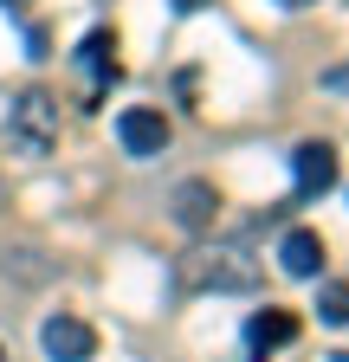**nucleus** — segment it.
Returning a JSON list of instances; mask_svg holds the SVG:
<instances>
[{"label":"nucleus","instance_id":"nucleus-1","mask_svg":"<svg viewBox=\"0 0 349 362\" xmlns=\"http://www.w3.org/2000/svg\"><path fill=\"white\" fill-rule=\"evenodd\" d=\"M259 279H266V259H259L246 240H207V246L174 259V285L194 291V298H207V291L239 298V291H259Z\"/></svg>","mask_w":349,"mask_h":362},{"label":"nucleus","instance_id":"nucleus-2","mask_svg":"<svg viewBox=\"0 0 349 362\" xmlns=\"http://www.w3.org/2000/svg\"><path fill=\"white\" fill-rule=\"evenodd\" d=\"M7 149L13 156H52L59 149V98L52 90H20L7 110Z\"/></svg>","mask_w":349,"mask_h":362},{"label":"nucleus","instance_id":"nucleus-3","mask_svg":"<svg viewBox=\"0 0 349 362\" xmlns=\"http://www.w3.org/2000/svg\"><path fill=\"white\" fill-rule=\"evenodd\" d=\"M39 349L52 362H91L97 356V330L84 324V317H71V310H52L46 324H39Z\"/></svg>","mask_w":349,"mask_h":362},{"label":"nucleus","instance_id":"nucleus-4","mask_svg":"<svg viewBox=\"0 0 349 362\" xmlns=\"http://www.w3.org/2000/svg\"><path fill=\"white\" fill-rule=\"evenodd\" d=\"M168 214H174L182 233H213V220H220V188L201 181V175H188L182 188L168 194Z\"/></svg>","mask_w":349,"mask_h":362},{"label":"nucleus","instance_id":"nucleus-5","mask_svg":"<svg viewBox=\"0 0 349 362\" xmlns=\"http://www.w3.org/2000/svg\"><path fill=\"white\" fill-rule=\"evenodd\" d=\"M78 71H84V90H91V104H104L110 98V84L123 78V65H117V33H84V45H78Z\"/></svg>","mask_w":349,"mask_h":362},{"label":"nucleus","instance_id":"nucleus-6","mask_svg":"<svg viewBox=\"0 0 349 362\" xmlns=\"http://www.w3.org/2000/svg\"><path fill=\"white\" fill-rule=\"evenodd\" d=\"M117 143H123V156H136V162H149V156H162L168 149V117L162 110H123L117 117Z\"/></svg>","mask_w":349,"mask_h":362},{"label":"nucleus","instance_id":"nucleus-7","mask_svg":"<svg viewBox=\"0 0 349 362\" xmlns=\"http://www.w3.org/2000/svg\"><path fill=\"white\" fill-rule=\"evenodd\" d=\"M285 343H297V310L266 304V310H252V317H246V349H252V362H266V356L285 349Z\"/></svg>","mask_w":349,"mask_h":362},{"label":"nucleus","instance_id":"nucleus-8","mask_svg":"<svg viewBox=\"0 0 349 362\" xmlns=\"http://www.w3.org/2000/svg\"><path fill=\"white\" fill-rule=\"evenodd\" d=\"M291 175H297V194L304 201H317L336 188V149L330 143H297L291 149Z\"/></svg>","mask_w":349,"mask_h":362},{"label":"nucleus","instance_id":"nucleus-9","mask_svg":"<svg viewBox=\"0 0 349 362\" xmlns=\"http://www.w3.org/2000/svg\"><path fill=\"white\" fill-rule=\"evenodd\" d=\"M278 265H285V279H317L324 272V240L311 233V226H291V233L278 240Z\"/></svg>","mask_w":349,"mask_h":362},{"label":"nucleus","instance_id":"nucleus-10","mask_svg":"<svg viewBox=\"0 0 349 362\" xmlns=\"http://www.w3.org/2000/svg\"><path fill=\"white\" fill-rule=\"evenodd\" d=\"M317 317H324L330 330H343L349 324V285H324L317 291Z\"/></svg>","mask_w":349,"mask_h":362},{"label":"nucleus","instance_id":"nucleus-11","mask_svg":"<svg viewBox=\"0 0 349 362\" xmlns=\"http://www.w3.org/2000/svg\"><path fill=\"white\" fill-rule=\"evenodd\" d=\"M20 272V279H52V265H39V252H0V272Z\"/></svg>","mask_w":349,"mask_h":362},{"label":"nucleus","instance_id":"nucleus-12","mask_svg":"<svg viewBox=\"0 0 349 362\" xmlns=\"http://www.w3.org/2000/svg\"><path fill=\"white\" fill-rule=\"evenodd\" d=\"M330 90H349V65H336V71H330Z\"/></svg>","mask_w":349,"mask_h":362},{"label":"nucleus","instance_id":"nucleus-13","mask_svg":"<svg viewBox=\"0 0 349 362\" xmlns=\"http://www.w3.org/2000/svg\"><path fill=\"white\" fill-rule=\"evenodd\" d=\"M207 7V0H174V13H201Z\"/></svg>","mask_w":349,"mask_h":362},{"label":"nucleus","instance_id":"nucleus-14","mask_svg":"<svg viewBox=\"0 0 349 362\" xmlns=\"http://www.w3.org/2000/svg\"><path fill=\"white\" fill-rule=\"evenodd\" d=\"M32 7V0H0V13H26Z\"/></svg>","mask_w":349,"mask_h":362},{"label":"nucleus","instance_id":"nucleus-15","mask_svg":"<svg viewBox=\"0 0 349 362\" xmlns=\"http://www.w3.org/2000/svg\"><path fill=\"white\" fill-rule=\"evenodd\" d=\"M278 7H311V0H278Z\"/></svg>","mask_w":349,"mask_h":362},{"label":"nucleus","instance_id":"nucleus-16","mask_svg":"<svg viewBox=\"0 0 349 362\" xmlns=\"http://www.w3.org/2000/svg\"><path fill=\"white\" fill-rule=\"evenodd\" d=\"M0 201H7V181H0Z\"/></svg>","mask_w":349,"mask_h":362},{"label":"nucleus","instance_id":"nucleus-17","mask_svg":"<svg viewBox=\"0 0 349 362\" xmlns=\"http://www.w3.org/2000/svg\"><path fill=\"white\" fill-rule=\"evenodd\" d=\"M0 362H7V349H0Z\"/></svg>","mask_w":349,"mask_h":362}]
</instances>
